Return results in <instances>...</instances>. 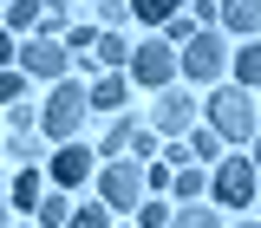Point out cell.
Segmentation results:
<instances>
[{"mask_svg": "<svg viewBox=\"0 0 261 228\" xmlns=\"http://www.w3.org/2000/svg\"><path fill=\"white\" fill-rule=\"evenodd\" d=\"M190 157L222 163V130H216V124H196V130H190Z\"/></svg>", "mask_w": 261, "mask_h": 228, "instance_id": "obj_16", "label": "cell"}, {"mask_svg": "<svg viewBox=\"0 0 261 228\" xmlns=\"http://www.w3.org/2000/svg\"><path fill=\"white\" fill-rule=\"evenodd\" d=\"M39 195H46V176L39 169H20L13 176V209H39Z\"/></svg>", "mask_w": 261, "mask_h": 228, "instance_id": "obj_18", "label": "cell"}, {"mask_svg": "<svg viewBox=\"0 0 261 228\" xmlns=\"http://www.w3.org/2000/svg\"><path fill=\"white\" fill-rule=\"evenodd\" d=\"M235 228H261V222H235Z\"/></svg>", "mask_w": 261, "mask_h": 228, "instance_id": "obj_33", "label": "cell"}, {"mask_svg": "<svg viewBox=\"0 0 261 228\" xmlns=\"http://www.w3.org/2000/svg\"><path fill=\"white\" fill-rule=\"evenodd\" d=\"M163 163H170V169H183V163H190V144H183V137H170V150H163Z\"/></svg>", "mask_w": 261, "mask_h": 228, "instance_id": "obj_28", "label": "cell"}, {"mask_svg": "<svg viewBox=\"0 0 261 228\" xmlns=\"http://www.w3.org/2000/svg\"><path fill=\"white\" fill-rule=\"evenodd\" d=\"M144 189H150V176H144L137 157H105V169H98V202H105V209H130V215H137Z\"/></svg>", "mask_w": 261, "mask_h": 228, "instance_id": "obj_3", "label": "cell"}, {"mask_svg": "<svg viewBox=\"0 0 261 228\" xmlns=\"http://www.w3.org/2000/svg\"><path fill=\"white\" fill-rule=\"evenodd\" d=\"M209 189H216L222 209H248V202H255V157H222Z\"/></svg>", "mask_w": 261, "mask_h": 228, "instance_id": "obj_7", "label": "cell"}, {"mask_svg": "<svg viewBox=\"0 0 261 228\" xmlns=\"http://www.w3.org/2000/svg\"><path fill=\"white\" fill-rule=\"evenodd\" d=\"M85 111H92V85H79V78H59L53 98H46V111H39V130L53 137V144H79V130H85Z\"/></svg>", "mask_w": 261, "mask_h": 228, "instance_id": "obj_1", "label": "cell"}, {"mask_svg": "<svg viewBox=\"0 0 261 228\" xmlns=\"http://www.w3.org/2000/svg\"><path fill=\"white\" fill-rule=\"evenodd\" d=\"M0 228H7V195H0Z\"/></svg>", "mask_w": 261, "mask_h": 228, "instance_id": "obj_31", "label": "cell"}, {"mask_svg": "<svg viewBox=\"0 0 261 228\" xmlns=\"http://www.w3.org/2000/svg\"><path fill=\"white\" fill-rule=\"evenodd\" d=\"M33 222H39V228H65V222H72V202H65V189L39 195V209H33Z\"/></svg>", "mask_w": 261, "mask_h": 228, "instance_id": "obj_15", "label": "cell"}, {"mask_svg": "<svg viewBox=\"0 0 261 228\" xmlns=\"http://www.w3.org/2000/svg\"><path fill=\"white\" fill-rule=\"evenodd\" d=\"M222 20H228L235 33L255 39V33H261V0H222Z\"/></svg>", "mask_w": 261, "mask_h": 228, "instance_id": "obj_13", "label": "cell"}, {"mask_svg": "<svg viewBox=\"0 0 261 228\" xmlns=\"http://www.w3.org/2000/svg\"><path fill=\"white\" fill-rule=\"evenodd\" d=\"M228 72H235V85H242V92H255V85H261V39H248V46L228 59Z\"/></svg>", "mask_w": 261, "mask_h": 228, "instance_id": "obj_11", "label": "cell"}, {"mask_svg": "<svg viewBox=\"0 0 261 228\" xmlns=\"http://www.w3.org/2000/svg\"><path fill=\"white\" fill-rule=\"evenodd\" d=\"M20 72L39 78V85H59V78H72V46L53 39V33H33L27 46H20Z\"/></svg>", "mask_w": 261, "mask_h": 228, "instance_id": "obj_5", "label": "cell"}, {"mask_svg": "<svg viewBox=\"0 0 261 228\" xmlns=\"http://www.w3.org/2000/svg\"><path fill=\"white\" fill-rule=\"evenodd\" d=\"M170 195H176V202H202V195H209V176H202V169H190V163H183V169L170 176Z\"/></svg>", "mask_w": 261, "mask_h": 228, "instance_id": "obj_14", "label": "cell"}, {"mask_svg": "<svg viewBox=\"0 0 261 228\" xmlns=\"http://www.w3.org/2000/svg\"><path fill=\"white\" fill-rule=\"evenodd\" d=\"M65 228H105V202H85V209H72V222Z\"/></svg>", "mask_w": 261, "mask_h": 228, "instance_id": "obj_26", "label": "cell"}, {"mask_svg": "<svg viewBox=\"0 0 261 228\" xmlns=\"http://www.w3.org/2000/svg\"><path fill=\"white\" fill-rule=\"evenodd\" d=\"M7 65H20V46H13V33L0 26V72H7Z\"/></svg>", "mask_w": 261, "mask_h": 228, "instance_id": "obj_29", "label": "cell"}, {"mask_svg": "<svg viewBox=\"0 0 261 228\" xmlns=\"http://www.w3.org/2000/svg\"><path fill=\"white\" fill-rule=\"evenodd\" d=\"M65 46H72V52H92V46H98V26H72V33H65Z\"/></svg>", "mask_w": 261, "mask_h": 228, "instance_id": "obj_27", "label": "cell"}, {"mask_svg": "<svg viewBox=\"0 0 261 228\" xmlns=\"http://www.w3.org/2000/svg\"><path fill=\"white\" fill-rule=\"evenodd\" d=\"M92 52H98V65H130V39H124V33H111V26H105V33H98V46H92Z\"/></svg>", "mask_w": 261, "mask_h": 228, "instance_id": "obj_17", "label": "cell"}, {"mask_svg": "<svg viewBox=\"0 0 261 228\" xmlns=\"http://www.w3.org/2000/svg\"><path fill=\"white\" fill-rule=\"evenodd\" d=\"M170 215H176V209H170L163 195H157V202H137V222H144V228H170Z\"/></svg>", "mask_w": 261, "mask_h": 228, "instance_id": "obj_24", "label": "cell"}, {"mask_svg": "<svg viewBox=\"0 0 261 228\" xmlns=\"http://www.w3.org/2000/svg\"><path fill=\"white\" fill-rule=\"evenodd\" d=\"M183 72V59H176V46L163 39V33H150L144 46H130V85H150V92H170V78Z\"/></svg>", "mask_w": 261, "mask_h": 228, "instance_id": "obj_4", "label": "cell"}, {"mask_svg": "<svg viewBox=\"0 0 261 228\" xmlns=\"http://www.w3.org/2000/svg\"><path fill=\"white\" fill-rule=\"evenodd\" d=\"M0 26H13V33H33V26H46V0H13V7L0 13Z\"/></svg>", "mask_w": 261, "mask_h": 228, "instance_id": "obj_12", "label": "cell"}, {"mask_svg": "<svg viewBox=\"0 0 261 228\" xmlns=\"http://www.w3.org/2000/svg\"><path fill=\"white\" fill-rule=\"evenodd\" d=\"M92 169H98V150H85V144H59V150H53V189H79Z\"/></svg>", "mask_w": 261, "mask_h": 228, "instance_id": "obj_9", "label": "cell"}, {"mask_svg": "<svg viewBox=\"0 0 261 228\" xmlns=\"http://www.w3.org/2000/svg\"><path fill=\"white\" fill-rule=\"evenodd\" d=\"M20 98H27V72L7 65V72H0V104H20Z\"/></svg>", "mask_w": 261, "mask_h": 228, "instance_id": "obj_23", "label": "cell"}, {"mask_svg": "<svg viewBox=\"0 0 261 228\" xmlns=\"http://www.w3.org/2000/svg\"><path fill=\"white\" fill-rule=\"evenodd\" d=\"M255 169H261V137H255Z\"/></svg>", "mask_w": 261, "mask_h": 228, "instance_id": "obj_32", "label": "cell"}, {"mask_svg": "<svg viewBox=\"0 0 261 228\" xmlns=\"http://www.w3.org/2000/svg\"><path fill=\"white\" fill-rule=\"evenodd\" d=\"M176 59H183V78H190V85H216V78L228 72V39H222L216 26H202Z\"/></svg>", "mask_w": 261, "mask_h": 228, "instance_id": "obj_6", "label": "cell"}, {"mask_svg": "<svg viewBox=\"0 0 261 228\" xmlns=\"http://www.w3.org/2000/svg\"><path fill=\"white\" fill-rule=\"evenodd\" d=\"M124 98H130V72H98L92 111H124Z\"/></svg>", "mask_w": 261, "mask_h": 228, "instance_id": "obj_10", "label": "cell"}, {"mask_svg": "<svg viewBox=\"0 0 261 228\" xmlns=\"http://www.w3.org/2000/svg\"><path fill=\"white\" fill-rule=\"evenodd\" d=\"M196 118H202V111H196L190 92H176V85H170V92H157V130H163V137H190Z\"/></svg>", "mask_w": 261, "mask_h": 228, "instance_id": "obj_8", "label": "cell"}, {"mask_svg": "<svg viewBox=\"0 0 261 228\" xmlns=\"http://www.w3.org/2000/svg\"><path fill=\"white\" fill-rule=\"evenodd\" d=\"M157 137H163V130H130V157L150 163V157H157Z\"/></svg>", "mask_w": 261, "mask_h": 228, "instance_id": "obj_25", "label": "cell"}, {"mask_svg": "<svg viewBox=\"0 0 261 228\" xmlns=\"http://www.w3.org/2000/svg\"><path fill=\"white\" fill-rule=\"evenodd\" d=\"M196 33H202V26H196V13H170V20H163V39H170V46H176V52H183V46H190Z\"/></svg>", "mask_w": 261, "mask_h": 228, "instance_id": "obj_22", "label": "cell"}, {"mask_svg": "<svg viewBox=\"0 0 261 228\" xmlns=\"http://www.w3.org/2000/svg\"><path fill=\"white\" fill-rule=\"evenodd\" d=\"M33 118H39V111H27V104H7V124H13V130H33Z\"/></svg>", "mask_w": 261, "mask_h": 228, "instance_id": "obj_30", "label": "cell"}, {"mask_svg": "<svg viewBox=\"0 0 261 228\" xmlns=\"http://www.w3.org/2000/svg\"><path fill=\"white\" fill-rule=\"evenodd\" d=\"M130 130H137V124H130L124 111H111V124H105V144H98V157H118V150L130 144Z\"/></svg>", "mask_w": 261, "mask_h": 228, "instance_id": "obj_19", "label": "cell"}, {"mask_svg": "<svg viewBox=\"0 0 261 228\" xmlns=\"http://www.w3.org/2000/svg\"><path fill=\"white\" fill-rule=\"evenodd\" d=\"M170 228H222V222L209 215V202H176V215H170Z\"/></svg>", "mask_w": 261, "mask_h": 228, "instance_id": "obj_20", "label": "cell"}, {"mask_svg": "<svg viewBox=\"0 0 261 228\" xmlns=\"http://www.w3.org/2000/svg\"><path fill=\"white\" fill-rule=\"evenodd\" d=\"M176 7H183V0H130V20H144V26H163Z\"/></svg>", "mask_w": 261, "mask_h": 228, "instance_id": "obj_21", "label": "cell"}, {"mask_svg": "<svg viewBox=\"0 0 261 228\" xmlns=\"http://www.w3.org/2000/svg\"><path fill=\"white\" fill-rule=\"evenodd\" d=\"M202 118L222 130V144H255V137H261V111H255V98L242 92V85H216Z\"/></svg>", "mask_w": 261, "mask_h": 228, "instance_id": "obj_2", "label": "cell"}]
</instances>
